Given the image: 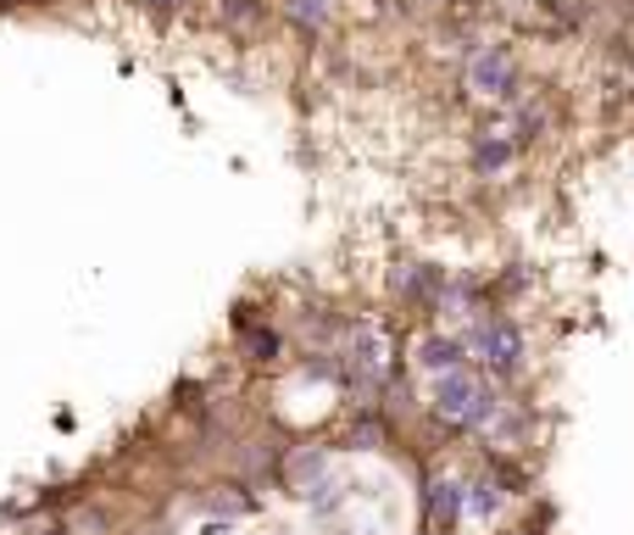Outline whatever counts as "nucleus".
I'll return each instance as SVG.
<instances>
[{
    "label": "nucleus",
    "mask_w": 634,
    "mask_h": 535,
    "mask_svg": "<svg viewBox=\"0 0 634 535\" xmlns=\"http://www.w3.org/2000/svg\"><path fill=\"white\" fill-rule=\"evenodd\" d=\"M351 363H357L368 379H384V368H390V340H384L379 324H357V329H351Z\"/></svg>",
    "instance_id": "20e7f679"
},
{
    "label": "nucleus",
    "mask_w": 634,
    "mask_h": 535,
    "mask_svg": "<svg viewBox=\"0 0 634 535\" xmlns=\"http://www.w3.org/2000/svg\"><path fill=\"white\" fill-rule=\"evenodd\" d=\"M284 474H289V485H295V491H311L317 480L329 474V452H324V447H306V452H295V458H289V469H284Z\"/></svg>",
    "instance_id": "6e6552de"
},
{
    "label": "nucleus",
    "mask_w": 634,
    "mask_h": 535,
    "mask_svg": "<svg viewBox=\"0 0 634 535\" xmlns=\"http://www.w3.org/2000/svg\"><path fill=\"white\" fill-rule=\"evenodd\" d=\"M513 162H518V134H496V128H485L479 140H473V174L496 179V174H507Z\"/></svg>",
    "instance_id": "7ed1b4c3"
},
{
    "label": "nucleus",
    "mask_w": 634,
    "mask_h": 535,
    "mask_svg": "<svg viewBox=\"0 0 634 535\" xmlns=\"http://www.w3.org/2000/svg\"><path fill=\"white\" fill-rule=\"evenodd\" d=\"M473 346H479L485 357H490V368H518V357H524V335L501 318V324H490V329H479V335H473Z\"/></svg>",
    "instance_id": "423d86ee"
},
{
    "label": "nucleus",
    "mask_w": 634,
    "mask_h": 535,
    "mask_svg": "<svg viewBox=\"0 0 634 535\" xmlns=\"http://www.w3.org/2000/svg\"><path fill=\"white\" fill-rule=\"evenodd\" d=\"M456 502H462V496H456L451 480L429 485V518H434V524H451V518H456Z\"/></svg>",
    "instance_id": "1a4fd4ad"
},
{
    "label": "nucleus",
    "mask_w": 634,
    "mask_h": 535,
    "mask_svg": "<svg viewBox=\"0 0 634 535\" xmlns=\"http://www.w3.org/2000/svg\"><path fill=\"white\" fill-rule=\"evenodd\" d=\"M462 90L479 106H501L518 95V51L513 45H479L462 62Z\"/></svg>",
    "instance_id": "f257e3e1"
},
{
    "label": "nucleus",
    "mask_w": 634,
    "mask_h": 535,
    "mask_svg": "<svg viewBox=\"0 0 634 535\" xmlns=\"http://www.w3.org/2000/svg\"><path fill=\"white\" fill-rule=\"evenodd\" d=\"M145 7H184V0H145Z\"/></svg>",
    "instance_id": "9d476101"
},
{
    "label": "nucleus",
    "mask_w": 634,
    "mask_h": 535,
    "mask_svg": "<svg viewBox=\"0 0 634 535\" xmlns=\"http://www.w3.org/2000/svg\"><path fill=\"white\" fill-rule=\"evenodd\" d=\"M462 357H467V346L451 340V335H423L418 340V368H429V374H451V368H462Z\"/></svg>",
    "instance_id": "0eeeda50"
},
{
    "label": "nucleus",
    "mask_w": 634,
    "mask_h": 535,
    "mask_svg": "<svg viewBox=\"0 0 634 535\" xmlns=\"http://www.w3.org/2000/svg\"><path fill=\"white\" fill-rule=\"evenodd\" d=\"M278 18L300 34H324L340 18V0H278Z\"/></svg>",
    "instance_id": "39448f33"
},
{
    "label": "nucleus",
    "mask_w": 634,
    "mask_h": 535,
    "mask_svg": "<svg viewBox=\"0 0 634 535\" xmlns=\"http://www.w3.org/2000/svg\"><path fill=\"white\" fill-rule=\"evenodd\" d=\"M490 408H496V396H490V385H485L479 374H467V368H451V374L440 379L434 413H440L445 424H473V430H479V424L490 419Z\"/></svg>",
    "instance_id": "f03ea898"
}]
</instances>
